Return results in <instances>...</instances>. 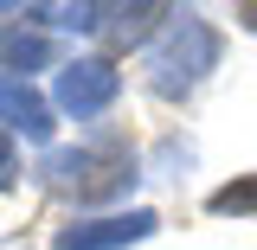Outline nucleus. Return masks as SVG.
<instances>
[{
    "instance_id": "f257e3e1",
    "label": "nucleus",
    "mask_w": 257,
    "mask_h": 250,
    "mask_svg": "<svg viewBox=\"0 0 257 250\" xmlns=\"http://www.w3.org/2000/svg\"><path fill=\"white\" fill-rule=\"evenodd\" d=\"M219 32H212V20H199L193 7H174V20L161 26V39L148 45V58H142V71H148V90L155 96H193L199 84H206V71L219 64Z\"/></svg>"
},
{
    "instance_id": "f03ea898",
    "label": "nucleus",
    "mask_w": 257,
    "mask_h": 250,
    "mask_svg": "<svg viewBox=\"0 0 257 250\" xmlns=\"http://www.w3.org/2000/svg\"><path fill=\"white\" fill-rule=\"evenodd\" d=\"M39 180L58 199H77V205H103L128 192L142 173H135V148L128 141H90V148H52L39 160Z\"/></svg>"
},
{
    "instance_id": "7ed1b4c3",
    "label": "nucleus",
    "mask_w": 257,
    "mask_h": 250,
    "mask_svg": "<svg viewBox=\"0 0 257 250\" xmlns=\"http://www.w3.org/2000/svg\"><path fill=\"white\" fill-rule=\"evenodd\" d=\"M116 96H122V71L109 58H71L58 71V84H52V103H58L64 116H77V122L103 116Z\"/></svg>"
},
{
    "instance_id": "20e7f679",
    "label": "nucleus",
    "mask_w": 257,
    "mask_h": 250,
    "mask_svg": "<svg viewBox=\"0 0 257 250\" xmlns=\"http://www.w3.org/2000/svg\"><path fill=\"white\" fill-rule=\"evenodd\" d=\"M155 231H161V218L148 205H135V212H103V218L64 224L58 237H52V250H128V244H142V237H155Z\"/></svg>"
},
{
    "instance_id": "39448f33",
    "label": "nucleus",
    "mask_w": 257,
    "mask_h": 250,
    "mask_svg": "<svg viewBox=\"0 0 257 250\" xmlns=\"http://www.w3.org/2000/svg\"><path fill=\"white\" fill-rule=\"evenodd\" d=\"M0 128L7 135H26V141H52V103L32 90L26 77H0Z\"/></svg>"
},
{
    "instance_id": "423d86ee",
    "label": "nucleus",
    "mask_w": 257,
    "mask_h": 250,
    "mask_svg": "<svg viewBox=\"0 0 257 250\" xmlns=\"http://www.w3.org/2000/svg\"><path fill=\"white\" fill-rule=\"evenodd\" d=\"M174 20V7H161V0H135V7H96V39H109L116 52L122 45H142L155 26Z\"/></svg>"
},
{
    "instance_id": "0eeeda50",
    "label": "nucleus",
    "mask_w": 257,
    "mask_h": 250,
    "mask_svg": "<svg viewBox=\"0 0 257 250\" xmlns=\"http://www.w3.org/2000/svg\"><path fill=\"white\" fill-rule=\"evenodd\" d=\"M52 32L45 26H26V20H0V71L20 77V71H45L52 64Z\"/></svg>"
},
{
    "instance_id": "6e6552de",
    "label": "nucleus",
    "mask_w": 257,
    "mask_h": 250,
    "mask_svg": "<svg viewBox=\"0 0 257 250\" xmlns=\"http://www.w3.org/2000/svg\"><path fill=\"white\" fill-rule=\"evenodd\" d=\"M206 212H219V218H244V212H257V173H244V180H225V186L206 199Z\"/></svg>"
},
{
    "instance_id": "1a4fd4ad",
    "label": "nucleus",
    "mask_w": 257,
    "mask_h": 250,
    "mask_svg": "<svg viewBox=\"0 0 257 250\" xmlns=\"http://www.w3.org/2000/svg\"><path fill=\"white\" fill-rule=\"evenodd\" d=\"M13 180H20V154H13V135L0 128V192L13 186Z\"/></svg>"
},
{
    "instance_id": "9d476101",
    "label": "nucleus",
    "mask_w": 257,
    "mask_h": 250,
    "mask_svg": "<svg viewBox=\"0 0 257 250\" xmlns=\"http://www.w3.org/2000/svg\"><path fill=\"white\" fill-rule=\"evenodd\" d=\"M238 20H244V32H257V0H244V7H238Z\"/></svg>"
}]
</instances>
